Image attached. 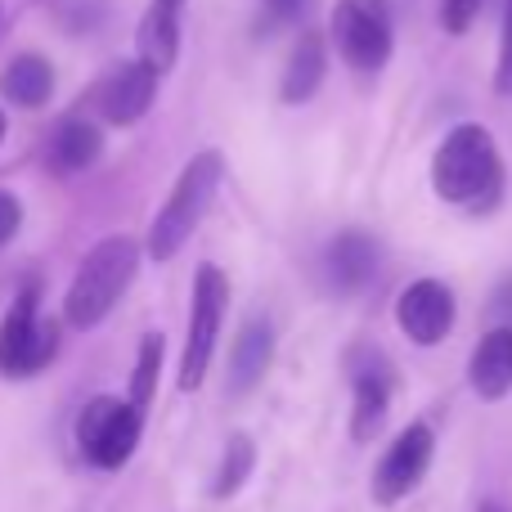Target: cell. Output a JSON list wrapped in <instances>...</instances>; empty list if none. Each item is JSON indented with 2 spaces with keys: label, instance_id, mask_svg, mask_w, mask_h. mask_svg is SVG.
<instances>
[{
  "label": "cell",
  "instance_id": "obj_18",
  "mask_svg": "<svg viewBox=\"0 0 512 512\" xmlns=\"http://www.w3.org/2000/svg\"><path fill=\"white\" fill-rule=\"evenodd\" d=\"M0 90H5V99H14L18 108H45L54 95V68L41 54H18L5 68Z\"/></svg>",
  "mask_w": 512,
  "mask_h": 512
},
{
  "label": "cell",
  "instance_id": "obj_11",
  "mask_svg": "<svg viewBox=\"0 0 512 512\" xmlns=\"http://www.w3.org/2000/svg\"><path fill=\"white\" fill-rule=\"evenodd\" d=\"M158 77L162 72L144 59L117 63V68L104 77V86H99V113L117 126L140 122V117L153 108V99H158Z\"/></svg>",
  "mask_w": 512,
  "mask_h": 512
},
{
  "label": "cell",
  "instance_id": "obj_15",
  "mask_svg": "<svg viewBox=\"0 0 512 512\" xmlns=\"http://www.w3.org/2000/svg\"><path fill=\"white\" fill-rule=\"evenodd\" d=\"M270 360H274V328L265 315H256L252 324H243L239 342H234V355H230V391L234 396L252 391L256 382L265 378Z\"/></svg>",
  "mask_w": 512,
  "mask_h": 512
},
{
  "label": "cell",
  "instance_id": "obj_1",
  "mask_svg": "<svg viewBox=\"0 0 512 512\" xmlns=\"http://www.w3.org/2000/svg\"><path fill=\"white\" fill-rule=\"evenodd\" d=\"M432 189L468 216H490L504 203V153L477 122L454 126L432 158Z\"/></svg>",
  "mask_w": 512,
  "mask_h": 512
},
{
  "label": "cell",
  "instance_id": "obj_12",
  "mask_svg": "<svg viewBox=\"0 0 512 512\" xmlns=\"http://www.w3.org/2000/svg\"><path fill=\"white\" fill-rule=\"evenodd\" d=\"M378 265H382V248L369 230H342L324 252V274L333 283V292H342V297L369 288L378 279Z\"/></svg>",
  "mask_w": 512,
  "mask_h": 512
},
{
  "label": "cell",
  "instance_id": "obj_5",
  "mask_svg": "<svg viewBox=\"0 0 512 512\" xmlns=\"http://www.w3.org/2000/svg\"><path fill=\"white\" fill-rule=\"evenodd\" d=\"M140 427H144V414L131 405V400L99 396L81 409L77 445L95 468H122V463L135 454V445H140Z\"/></svg>",
  "mask_w": 512,
  "mask_h": 512
},
{
  "label": "cell",
  "instance_id": "obj_13",
  "mask_svg": "<svg viewBox=\"0 0 512 512\" xmlns=\"http://www.w3.org/2000/svg\"><path fill=\"white\" fill-rule=\"evenodd\" d=\"M468 382L481 400H504L512 391V328L499 324L477 342L468 360Z\"/></svg>",
  "mask_w": 512,
  "mask_h": 512
},
{
  "label": "cell",
  "instance_id": "obj_23",
  "mask_svg": "<svg viewBox=\"0 0 512 512\" xmlns=\"http://www.w3.org/2000/svg\"><path fill=\"white\" fill-rule=\"evenodd\" d=\"M18 225H23V207H18V198L9 189H0V243L14 239Z\"/></svg>",
  "mask_w": 512,
  "mask_h": 512
},
{
  "label": "cell",
  "instance_id": "obj_19",
  "mask_svg": "<svg viewBox=\"0 0 512 512\" xmlns=\"http://www.w3.org/2000/svg\"><path fill=\"white\" fill-rule=\"evenodd\" d=\"M158 369H162V337L149 333L140 346V360H135V373H131V405L144 414V405L153 400V387H158Z\"/></svg>",
  "mask_w": 512,
  "mask_h": 512
},
{
  "label": "cell",
  "instance_id": "obj_24",
  "mask_svg": "<svg viewBox=\"0 0 512 512\" xmlns=\"http://www.w3.org/2000/svg\"><path fill=\"white\" fill-rule=\"evenodd\" d=\"M310 0H265V9H270L274 18H301L306 14Z\"/></svg>",
  "mask_w": 512,
  "mask_h": 512
},
{
  "label": "cell",
  "instance_id": "obj_27",
  "mask_svg": "<svg viewBox=\"0 0 512 512\" xmlns=\"http://www.w3.org/2000/svg\"><path fill=\"white\" fill-rule=\"evenodd\" d=\"M481 512H499V508H495V504H486V508H481Z\"/></svg>",
  "mask_w": 512,
  "mask_h": 512
},
{
  "label": "cell",
  "instance_id": "obj_26",
  "mask_svg": "<svg viewBox=\"0 0 512 512\" xmlns=\"http://www.w3.org/2000/svg\"><path fill=\"white\" fill-rule=\"evenodd\" d=\"M0 140H5V113H0Z\"/></svg>",
  "mask_w": 512,
  "mask_h": 512
},
{
  "label": "cell",
  "instance_id": "obj_25",
  "mask_svg": "<svg viewBox=\"0 0 512 512\" xmlns=\"http://www.w3.org/2000/svg\"><path fill=\"white\" fill-rule=\"evenodd\" d=\"M490 310H495L499 319H512V274L504 283H499V292H495V301H490Z\"/></svg>",
  "mask_w": 512,
  "mask_h": 512
},
{
  "label": "cell",
  "instance_id": "obj_6",
  "mask_svg": "<svg viewBox=\"0 0 512 512\" xmlns=\"http://www.w3.org/2000/svg\"><path fill=\"white\" fill-rule=\"evenodd\" d=\"M333 45L351 68L378 72L387 68L391 50H396V32H391V14L382 0H337L333 5Z\"/></svg>",
  "mask_w": 512,
  "mask_h": 512
},
{
  "label": "cell",
  "instance_id": "obj_9",
  "mask_svg": "<svg viewBox=\"0 0 512 512\" xmlns=\"http://www.w3.org/2000/svg\"><path fill=\"white\" fill-rule=\"evenodd\" d=\"M351 387H355V409H351V436L355 441H373L391 414V396H396V373L378 351H355L351 360Z\"/></svg>",
  "mask_w": 512,
  "mask_h": 512
},
{
  "label": "cell",
  "instance_id": "obj_2",
  "mask_svg": "<svg viewBox=\"0 0 512 512\" xmlns=\"http://www.w3.org/2000/svg\"><path fill=\"white\" fill-rule=\"evenodd\" d=\"M140 270V243L117 234V239H104L86 252L77 279L68 288V301H63V315H68L72 328H95L108 310L122 301L126 283Z\"/></svg>",
  "mask_w": 512,
  "mask_h": 512
},
{
  "label": "cell",
  "instance_id": "obj_16",
  "mask_svg": "<svg viewBox=\"0 0 512 512\" xmlns=\"http://www.w3.org/2000/svg\"><path fill=\"white\" fill-rule=\"evenodd\" d=\"M324 72H328V45L319 32H306L297 45H292V59L288 72H283V104H306L319 86H324Z\"/></svg>",
  "mask_w": 512,
  "mask_h": 512
},
{
  "label": "cell",
  "instance_id": "obj_17",
  "mask_svg": "<svg viewBox=\"0 0 512 512\" xmlns=\"http://www.w3.org/2000/svg\"><path fill=\"white\" fill-rule=\"evenodd\" d=\"M104 153V135L90 122H63L50 140V167L59 176H77V171L95 167V158Z\"/></svg>",
  "mask_w": 512,
  "mask_h": 512
},
{
  "label": "cell",
  "instance_id": "obj_20",
  "mask_svg": "<svg viewBox=\"0 0 512 512\" xmlns=\"http://www.w3.org/2000/svg\"><path fill=\"white\" fill-rule=\"evenodd\" d=\"M252 459H256V450H252V441L248 436H234L230 445H225V468H221V477H216V495H234V490L248 481V472H252Z\"/></svg>",
  "mask_w": 512,
  "mask_h": 512
},
{
  "label": "cell",
  "instance_id": "obj_10",
  "mask_svg": "<svg viewBox=\"0 0 512 512\" xmlns=\"http://www.w3.org/2000/svg\"><path fill=\"white\" fill-rule=\"evenodd\" d=\"M396 319L405 328L409 342L418 346H436L450 337L454 328V292L441 279H418L400 292L396 301Z\"/></svg>",
  "mask_w": 512,
  "mask_h": 512
},
{
  "label": "cell",
  "instance_id": "obj_3",
  "mask_svg": "<svg viewBox=\"0 0 512 512\" xmlns=\"http://www.w3.org/2000/svg\"><path fill=\"white\" fill-rule=\"evenodd\" d=\"M221 180H225V158L216 149L198 153V158L189 162L185 171H180L176 189L167 194V203H162L158 221H153V230H149L153 261H167V256H176L180 248H185L189 234H194L198 221L207 216V207L216 203V189H221Z\"/></svg>",
  "mask_w": 512,
  "mask_h": 512
},
{
  "label": "cell",
  "instance_id": "obj_4",
  "mask_svg": "<svg viewBox=\"0 0 512 512\" xmlns=\"http://www.w3.org/2000/svg\"><path fill=\"white\" fill-rule=\"evenodd\" d=\"M225 306H230V279L221 265H198L194 274V310H189V337H185V360H180V391H198L212 364L216 337L225 324Z\"/></svg>",
  "mask_w": 512,
  "mask_h": 512
},
{
  "label": "cell",
  "instance_id": "obj_21",
  "mask_svg": "<svg viewBox=\"0 0 512 512\" xmlns=\"http://www.w3.org/2000/svg\"><path fill=\"white\" fill-rule=\"evenodd\" d=\"M481 5H486V0H441V23H445V32H450V36H463L472 23H477Z\"/></svg>",
  "mask_w": 512,
  "mask_h": 512
},
{
  "label": "cell",
  "instance_id": "obj_8",
  "mask_svg": "<svg viewBox=\"0 0 512 512\" xmlns=\"http://www.w3.org/2000/svg\"><path fill=\"white\" fill-rule=\"evenodd\" d=\"M432 454H436L432 427H427V423H409L405 432L387 445L378 472H373V499H378V504H400V499H405L409 490L427 477Z\"/></svg>",
  "mask_w": 512,
  "mask_h": 512
},
{
  "label": "cell",
  "instance_id": "obj_22",
  "mask_svg": "<svg viewBox=\"0 0 512 512\" xmlns=\"http://www.w3.org/2000/svg\"><path fill=\"white\" fill-rule=\"evenodd\" d=\"M495 90L512 99V0L504 5V32H499V63H495Z\"/></svg>",
  "mask_w": 512,
  "mask_h": 512
},
{
  "label": "cell",
  "instance_id": "obj_14",
  "mask_svg": "<svg viewBox=\"0 0 512 512\" xmlns=\"http://www.w3.org/2000/svg\"><path fill=\"white\" fill-rule=\"evenodd\" d=\"M189 0H153L140 23V59L158 72H171L180 59V23H185Z\"/></svg>",
  "mask_w": 512,
  "mask_h": 512
},
{
  "label": "cell",
  "instance_id": "obj_7",
  "mask_svg": "<svg viewBox=\"0 0 512 512\" xmlns=\"http://www.w3.org/2000/svg\"><path fill=\"white\" fill-rule=\"evenodd\" d=\"M54 346H59V328L41 319L36 292H23L0 324V373L5 378H32L54 360Z\"/></svg>",
  "mask_w": 512,
  "mask_h": 512
}]
</instances>
